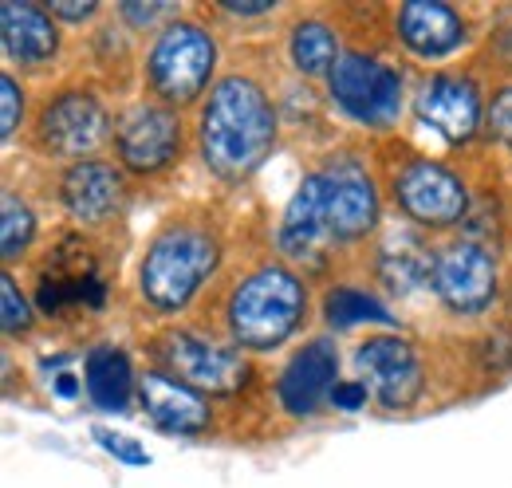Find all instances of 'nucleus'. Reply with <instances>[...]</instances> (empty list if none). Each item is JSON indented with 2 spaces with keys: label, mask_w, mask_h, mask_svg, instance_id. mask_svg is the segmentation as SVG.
Returning <instances> with one entry per match:
<instances>
[{
  "label": "nucleus",
  "mask_w": 512,
  "mask_h": 488,
  "mask_svg": "<svg viewBox=\"0 0 512 488\" xmlns=\"http://www.w3.org/2000/svg\"><path fill=\"white\" fill-rule=\"evenodd\" d=\"M276 119L253 79H221L201 115V154L221 178H245L268 158Z\"/></svg>",
  "instance_id": "f257e3e1"
},
{
  "label": "nucleus",
  "mask_w": 512,
  "mask_h": 488,
  "mask_svg": "<svg viewBox=\"0 0 512 488\" xmlns=\"http://www.w3.org/2000/svg\"><path fill=\"white\" fill-rule=\"evenodd\" d=\"M304 284L284 268H260L253 272L229 300V331L241 347L268 351L284 343L300 315H304Z\"/></svg>",
  "instance_id": "f03ea898"
},
{
  "label": "nucleus",
  "mask_w": 512,
  "mask_h": 488,
  "mask_svg": "<svg viewBox=\"0 0 512 488\" xmlns=\"http://www.w3.org/2000/svg\"><path fill=\"white\" fill-rule=\"evenodd\" d=\"M217 264V244L201 229H166L142 264V292L154 307H182Z\"/></svg>",
  "instance_id": "7ed1b4c3"
},
{
  "label": "nucleus",
  "mask_w": 512,
  "mask_h": 488,
  "mask_svg": "<svg viewBox=\"0 0 512 488\" xmlns=\"http://www.w3.org/2000/svg\"><path fill=\"white\" fill-rule=\"evenodd\" d=\"M213 60H217V48L197 24H174L158 36L146 75H150V87L166 103H190L209 83Z\"/></svg>",
  "instance_id": "20e7f679"
},
{
  "label": "nucleus",
  "mask_w": 512,
  "mask_h": 488,
  "mask_svg": "<svg viewBox=\"0 0 512 488\" xmlns=\"http://www.w3.org/2000/svg\"><path fill=\"white\" fill-rule=\"evenodd\" d=\"M331 95L351 119L386 126L402 111V79L386 63L367 56H339L331 67Z\"/></svg>",
  "instance_id": "39448f33"
},
{
  "label": "nucleus",
  "mask_w": 512,
  "mask_h": 488,
  "mask_svg": "<svg viewBox=\"0 0 512 488\" xmlns=\"http://www.w3.org/2000/svg\"><path fill=\"white\" fill-rule=\"evenodd\" d=\"M434 288L453 311H481L489 307L497 292V268L493 256L473 241L449 244L446 252L434 260Z\"/></svg>",
  "instance_id": "423d86ee"
},
{
  "label": "nucleus",
  "mask_w": 512,
  "mask_h": 488,
  "mask_svg": "<svg viewBox=\"0 0 512 488\" xmlns=\"http://www.w3.org/2000/svg\"><path fill=\"white\" fill-rule=\"evenodd\" d=\"M363 386L390 410H406L422 394V366L402 339H367L355 355Z\"/></svg>",
  "instance_id": "0eeeda50"
},
{
  "label": "nucleus",
  "mask_w": 512,
  "mask_h": 488,
  "mask_svg": "<svg viewBox=\"0 0 512 488\" xmlns=\"http://www.w3.org/2000/svg\"><path fill=\"white\" fill-rule=\"evenodd\" d=\"M323 185V213H327V229L331 237H363L375 221H379V197H375V185L371 178L351 166V162H339V166H327L320 174Z\"/></svg>",
  "instance_id": "6e6552de"
},
{
  "label": "nucleus",
  "mask_w": 512,
  "mask_h": 488,
  "mask_svg": "<svg viewBox=\"0 0 512 488\" xmlns=\"http://www.w3.org/2000/svg\"><path fill=\"white\" fill-rule=\"evenodd\" d=\"M166 363L178 374V382H186L193 390H209V394H229L249 374L241 355H233L229 347L205 343L197 335H170L166 339Z\"/></svg>",
  "instance_id": "1a4fd4ad"
},
{
  "label": "nucleus",
  "mask_w": 512,
  "mask_h": 488,
  "mask_svg": "<svg viewBox=\"0 0 512 488\" xmlns=\"http://www.w3.org/2000/svg\"><path fill=\"white\" fill-rule=\"evenodd\" d=\"M398 201L422 225H453L465 213V185L434 162H410L398 174Z\"/></svg>",
  "instance_id": "9d476101"
},
{
  "label": "nucleus",
  "mask_w": 512,
  "mask_h": 488,
  "mask_svg": "<svg viewBox=\"0 0 512 488\" xmlns=\"http://www.w3.org/2000/svg\"><path fill=\"white\" fill-rule=\"evenodd\" d=\"M182 146V122L166 107H134L119 126V154L130 170L154 174Z\"/></svg>",
  "instance_id": "9b49d317"
},
{
  "label": "nucleus",
  "mask_w": 512,
  "mask_h": 488,
  "mask_svg": "<svg viewBox=\"0 0 512 488\" xmlns=\"http://www.w3.org/2000/svg\"><path fill=\"white\" fill-rule=\"evenodd\" d=\"M44 146L56 150L60 158H79V154H91L103 138H107V115L103 107L83 95V91H67L60 95L48 111H44Z\"/></svg>",
  "instance_id": "f8f14e48"
},
{
  "label": "nucleus",
  "mask_w": 512,
  "mask_h": 488,
  "mask_svg": "<svg viewBox=\"0 0 512 488\" xmlns=\"http://www.w3.org/2000/svg\"><path fill=\"white\" fill-rule=\"evenodd\" d=\"M418 115L430 122L434 130H442L449 142H465L477 122H481V99L477 87L469 79H453V75H438L422 87L418 95Z\"/></svg>",
  "instance_id": "ddd939ff"
},
{
  "label": "nucleus",
  "mask_w": 512,
  "mask_h": 488,
  "mask_svg": "<svg viewBox=\"0 0 512 488\" xmlns=\"http://www.w3.org/2000/svg\"><path fill=\"white\" fill-rule=\"evenodd\" d=\"M335 370H339V355L327 339H316L312 347H304L288 370L280 378V402L288 414H312L323 398L339 386L335 382Z\"/></svg>",
  "instance_id": "4468645a"
},
{
  "label": "nucleus",
  "mask_w": 512,
  "mask_h": 488,
  "mask_svg": "<svg viewBox=\"0 0 512 488\" xmlns=\"http://www.w3.org/2000/svg\"><path fill=\"white\" fill-rule=\"evenodd\" d=\"M138 394H142L146 414L162 429H170V433H201L209 426L205 398L186 382H174V378L150 370V374L138 378Z\"/></svg>",
  "instance_id": "2eb2a0df"
},
{
  "label": "nucleus",
  "mask_w": 512,
  "mask_h": 488,
  "mask_svg": "<svg viewBox=\"0 0 512 488\" xmlns=\"http://www.w3.org/2000/svg\"><path fill=\"white\" fill-rule=\"evenodd\" d=\"M327 237H331V229H327V213H323V185L320 174H312V178L300 182V189L292 193V201L284 209L280 248L292 260H304V256H316L327 244Z\"/></svg>",
  "instance_id": "dca6fc26"
},
{
  "label": "nucleus",
  "mask_w": 512,
  "mask_h": 488,
  "mask_svg": "<svg viewBox=\"0 0 512 488\" xmlns=\"http://www.w3.org/2000/svg\"><path fill=\"white\" fill-rule=\"evenodd\" d=\"M0 36H4V52L20 63H44L48 56H56L60 44L52 16L28 0H4Z\"/></svg>",
  "instance_id": "f3484780"
},
{
  "label": "nucleus",
  "mask_w": 512,
  "mask_h": 488,
  "mask_svg": "<svg viewBox=\"0 0 512 488\" xmlns=\"http://www.w3.org/2000/svg\"><path fill=\"white\" fill-rule=\"evenodd\" d=\"M398 32L410 44V52L418 56H449L461 40L465 28L457 20V12L438 4V0H410L398 12Z\"/></svg>",
  "instance_id": "a211bd4d"
},
{
  "label": "nucleus",
  "mask_w": 512,
  "mask_h": 488,
  "mask_svg": "<svg viewBox=\"0 0 512 488\" xmlns=\"http://www.w3.org/2000/svg\"><path fill=\"white\" fill-rule=\"evenodd\" d=\"M119 174L103 162H75L64 178V201L75 221L99 225L111 217V209L119 205Z\"/></svg>",
  "instance_id": "6ab92c4d"
},
{
  "label": "nucleus",
  "mask_w": 512,
  "mask_h": 488,
  "mask_svg": "<svg viewBox=\"0 0 512 488\" xmlns=\"http://www.w3.org/2000/svg\"><path fill=\"white\" fill-rule=\"evenodd\" d=\"M130 386H134V374H130V359L115 347H95L87 355V394L99 410H115L123 414L130 402Z\"/></svg>",
  "instance_id": "aec40b11"
},
{
  "label": "nucleus",
  "mask_w": 512,
  "mask_h": 488,
  "mask_svg": "<svg viewBox=\"0 0 512 488\" xmlns=\"http://www.w3.org/2000/svg\"><path fill=\"white\" fill-rule=\"evenodd\" d=\"M292 60H296V67L304 75H320L331 63H339L335 60V36H331V28H323V24H300L292 32Z\"/></svg>",
  "instance_id": "412c9836"
},
{
  "label": "nucleus",
  "mask_w": 512,
  "mask_h": 488,
  "mask_svg": "<svg viewBox=\"0 0 512 488\" xmlns=\"http://www.w3.org/2000/svg\"><path fill=\"white\" fill-rule=\"evenodd\" d=\"M383 304H375L371 296L355 292V288H339L327 296V323L331 327H355V323H386Z\"/></svg>",
  "instance_id": "4be33fe9"
},
{
  "label": "nucleus",
  "mask_w": 512,
  "mask_h": 488,
  "mask_svg": "<svg viewBox=\"0 0 512 488\" xmlns=\"http://www.w3.org/2000/svg\"><path fill=\"white\" fill-rule=\"evenodd\" d=\"M32 233H36V217L24 201H16L12 193H4V221H0V256L12 260L20 256L28 244H32Z\"/></svg>",
  "instance_id": "5701e85b"
},
{
  "label": "nucleus",
  "mask_w": 512,
  "mask_h": 488,
  "mask_svg": "<svg viewBox=\"0 0 512 488\" xmlns=\"http://www.w3.org/2000/svg\"><path fill=\"white\" fill-rule=\"evenodd\" d=\"M0 311H4V331H8V335L28 331L32 311H28V300L20 296V288H16V280H12V276H4V280H0Z\"/></svg>",
  "instance_id": "b1692460"
},
{
  "label": "nucleus",
  "mask_w": 512,
  "mask_h": 488,
  "mask_svg": "<svg viewBox=\"0 0 512 488\" xmlns=\"http://www.w3.org/2000/svg\"><path fill=\"white\" fill-rule=\"evenodd\" d=\"M95 441L115 457V461H123V465H150V453L134 441V437H123V433H115V429H95Z\"/></svg>",
  "instance_id": "393cba45"
},
{
  "label": "nucleus",
  "mask_w": 512,
  "mask_h": 488,
  "mask_svg": "<svg viewBox=\"0 0 512 488\" xmlns=\"http://www.w3.org/2000/svg\"><path fill=\"white\" fill-rule=\"evenodd\" d=\"M20 111H24L20 87H16V79H12V75H4V79H0V134H4V138L16 130Z\"/></svg>",
  "instance_id": "a878e982"
},
{
  "label": "nucleus",
  "mask_w": 512,
  "mask_h": 488,
  "mask_svg": "<svg viewBox=\"0 0 512 488\" xmlns=\"http://www.w3.org/2000/svg\"><path fill=\"white\" fill-rule=\"evenodd\" d=\"M489 130H493L501 142H512V87L493 99V107H489Z\"/></svg>",
  "instance_id": "bb28decb"
},
{
  "label": "nucleus",
  "mask_w": 512,
  "mask_h": 488,
  "mask_svg": "<svg viewBox=\"0 0 512 488\" xmlns=\"http://www.w3.org/2000/svg\"><path fill=\"white\" fill-rule=\"evenodd\" d=\"M331 402L339 406V410H363L367 406V386L363 382H339L335 390H331Z\"/></svg>",
  "instance_id": "cd10ccee"
},
{
  "label": "nucleus",
  "mask_w": 512,
  "mask_h": 488,
  "mask_svg": "<svg viewBox=\"0 0 512 488\" xmlns=\"http://www.w3.org/2000/svg\"><path fill=\"white\" fill-rule=\"evenodd\" d=\"M123 12H127L134 24H154V20L170 16V12H174V4H127Z\"/></svg>",
  "instance_id": "c85d7f7f"
},
{
  "label": "nucleus",
  "mask_w": 512,
  "mask_h": 488,
  "mask_svg": "<svg viewBox=\"0 0 512 488\" xmlns=\"http://www.w3.org/2000/svg\"><path fill=\"white\" fill-rule=\"evenodd\" d=\"M48 12L56 16H67V20H83L95 12V4H67V0H48Z\"/></svg>",
  "instance_id": "c756f323"
},
{
  "label": "nucleus",
  "mask_w": 512,
  "mask_h": 488,
  "mask_svg": "<svg viewBox=\"0 0 512 488\" xmlns=\"http://www.w3.org/2000/svg\"><path fill=\"white\" fill-rule=\"evenodd\" d=\"M56 394H64V398H75V394H79V382H75L71 374H60V378H56Z\"/></svg>",
  "instance_id": "7c9ffc66"
},
{
  "label": "nucleus",
  "mask_w": 512,
  "mask_h": 488,
  "mask_svg": "<svg viewBox=\"0 0 512 488\" xmlns=\"http://www.w3.org/2000/svg\"><path fill=\"white\" fill-rule=\"evenodd\" d=\"M229 12H241V16H260V12H272V4H225Z\"/></svg>",
  "instance_id": "2f4dec72"
}]
</instances>
